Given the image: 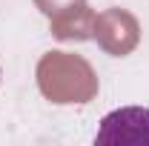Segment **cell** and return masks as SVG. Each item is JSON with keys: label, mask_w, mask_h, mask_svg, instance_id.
<instances>
[{"label": "cell", "mask_w": 149, "mask_h": 146, "mask_svg": "<svg viewBox=\"0 0 149 146\" xmlns=\"http://www.w3.org/2000/svg\"><path fill=\"white\" fill-rule=\"evenodd\" d=\"M95 143L100 146H118V143H132L141 146L149 143V109L141 106H126L115 109L100 120V132L95 135Z\"/></svg>", "instance_id": "6da1fadb"}]
</instances>
